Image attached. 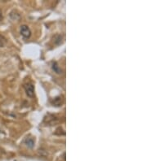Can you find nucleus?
Instances as JSON below:
<instances>
[{
  "label": "nucleus",
  "instance_id": "nucleus-1",
  "mask_svg": "<svg viewBox=\"0 0 147 161\" xmlns=\"http://www.w3.org/2000/svg\"><path fill=\"white\" fill-rule=\"evenodd\" d=\"M24 90H25L26 94L29 97L33 98L34 96V87L31 83H27V84L24 85Z\"/></svg>",
  "mask_w": 147,
  "mask_h": 161
},
{
  "label": "nucleus",
  "instance_id": "nucleus-2",
  "mask_svg": "<svg viewBox=\"0 0 147 161\" xmlns=\"http://www.w3.org/2000/svg\"><path fill=\"white\" fill-rule=\"evenodd\" d=\"M20 32H21V34L24 38H28L31 35V31L27 25L21 26V30H20Z\"/></svg>",
  "mask_w": 147,
  "mask_h": 161
},
{
  "label": "nucleus",
  "instance_id": "nucleus-3",
  "mask_svg": "<svg viewBox=\"0 0 147 161\" xmlns=\"http://www.w3.org/2000/svg\"><path fill=\"white\" fill-rule=\"evenodd\" d=\"M53 41H54V43H55L56 45H61V44H62V43H63L64 38H63L62 35H60V34H57V35H56L55 37H54Z\"/></svg>",
  "mask_w": 147,
  "mask_h": 161
},
{
  "label": "nucleus",
  "instance_id": "nucleus-4",
  "mask_svg": "<svg viewBox=\"0 0 147 161\" xmlns=\"http://www.w3.org/2000/svg\"><path fill=\"white\" fill-rule=\"evenodd\" d=\"M51 68H52V70L55 72L57 73V74H61V73L62 72V70H61V68H60V66L58 65V63H56V62H53L52 63V64H51Z\"/></svg>",
  "mask_w": 147,
  "mask_h": 161
},
{
  "label": "nucleus",
  "instance_id": "nucleus-5",
  "mask_svg": "<svg viewBox=\"0 0 147 161\" xmlns=\"http://www.w3.org/2000/svg\"><path fill=\"white\" fill-rule=\"evenodd\" d=\"M24 143L26 144L27 146L32 148L34 146V139L33 138H30V137H27L24 140Z\"/></svg>",
  "mask_w": 147,
  "mask_h": 161
},
{
  "label": "nucleus",
  "instance_id": "nucleus-6",
  "mask_svg": "<svg viewBox=\"0 0 147 161\" xmlns=\"http://www.w3.org/2000/svg\"><path fill=\"white\" fill-rule=\"evenodd\" d=\"M52 103L55 106H61V104L63 103V99L61 97H56L52 100Z\"/></svg>",
  "mask_w": 147,
  "mask_h": 161
},
{
  "label": "nucleus",
  "instance_id": "nucleus-7",
  "mask_svg": "<svg viewBox=\"0 0 147 161\" xmlns=\"http://www.w3.org/2000/svg\"><path fill=\"white\" fill-rule=\"evenodd\" d=\"M10 17H11V18L13 20H17L20 19V17H21V15H20L17 11H12L11 13H10Z\"/></svg>",
  "mask_w": 147,
  "mask_h": 161
},
{
  "label": "nucleus",
  "instance_id": "nucleus-8",
  "mask_svg": "<svg viewBox=\"0 0 147 161\" xmlns=\"http://www.w3.org/2000/svg\"><path fill=\"white\" fill-rule=\"evenodd\" d=\"M7 43V39L3 36L0 35V47H3Z\"/></svg>",
  "mask_w": 147,
  "mask_h": 161
},
{
  "label": "nucleus",
  "instance_id": "nucleus-9",
  "mask_svg": "<svg viewBox=\"0 0 147 161\" xmlns=\"http://www.w3.org/2000/svg\"><path fill=\"white\" fill-rule=\"evenodd\" d=\"M2 19V11H1V10H0V20Z\"/></svg>",
  "mask_w": 147,
  "mask_h": 161
}]
</instances>
